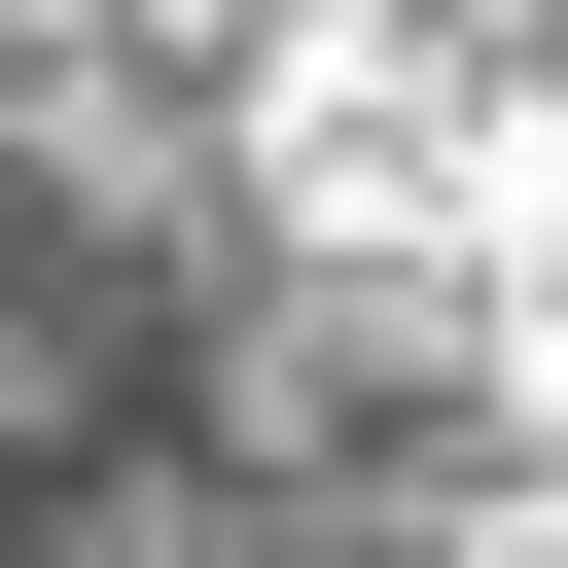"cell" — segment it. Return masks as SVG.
Wrapping results in <instances>:
<instances>
[{
  "label": "cell",
  "mask_w": 568,
  "mask_h": 568,
  "mask_svg": "<svg viewBox=\"0 0 568 568\" xmlns=\"http://www.w3.org/2000/svg\"><path fill=\"white\" fill-rule=\"evenodd\" d=\"M0 568H462L390 320L71 71H0Z\"/></svg>",
  "instance_id": "6da1fadb"
}]
</instances>
